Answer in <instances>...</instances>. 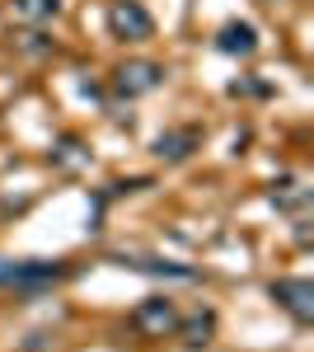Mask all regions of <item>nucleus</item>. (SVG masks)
Wrapping results in <instances>:
<instances>
[{
    "instance_id": "f257e3e1",
    "label": "nucleus",
    "mask_w": 314,
    "mask_h": 352,
    "mask_svg": "<svg viewBox=\"0 0 314 352\" xmlns=\"http://www.w3.org/2000/svg\"><path fill=\"white\" fill-rule=\"evenodd\" d=\"M61 277H66V268H61V263H47V258H24V263L0 258V287L38 292V287H52V282H61Z\"/></svg>"
},
{
    "instance_id": "f03ea898",
    "label": "nucleus",
    "mask_w": 314,
    "mask_h": 352,
    "mask_svg": "<svg viewBox=\"0 0 314 352\" xmlns=\"http://www.w3.org/2000/svg\"><path fill=\"white\" fill-rule=\"evenodd\" d=\"M272 300H277L282 310H291L300 324L314 320V287L305 277H282V282H272Z\"/></svg>"
},
{
    "instance_id": "7ed1b4c3",
    "label": "nucleus",
    "mask_w": 314,
    "mask_h": 352,
    "mask_svg": "<svg viewBox=\"0 0 314 352\" xmlns=\"http://www.w3.org/2000/svg\"><path fill=\"white\" fill-rule=\"evenodd\" d=\"M131 324L141 329V333H169V329L179 324V310H174V300L169 296H146L136 310H131Z\"/></svg>"
},
{
    "instance_id": "20e7f679",
    "label": "nucleus",
    "mask_w": 314,
    "mask_h": 352,
    "mask_svg": "<svg viewBox=\"0 0 314 352\" xmlns=\"http://www.w3.org/2000/svg\"><path fill=\"white\" fill-rule=\"evenodd\" d=\"M108 24H113V33L117 38H127V43H141V38H150V14L136 5V0H117L113 10H108Z\"/></svg>"
},
{
    "instance_id": "39448f33",
    "label": "nucleus",
    "mask_w": 314,
    "mask_h": 352,
    "mask_svg": "<svg viewBox=\"0 0 314 352\" xmlns=\"http://www.w3.org/2000/svg\"><path fill=\"white\" fill-rule=\"evenodd\" d=\"M164 80V66H155V61H127L122 71H117V94H150L155 85Z\"/></svg>"
},
{
    "instance_id": "423d86ee",
    "label": "nucleus",
    "mask_w": 314,
    "mask_h": 352,
    "mask_svg": "<svg viewBox=\"0 0 314 352\" xmlns=\"http://www.w3.org/2000/svg\"><path fill=\"white\" fill-rule=\"evenodd\" d=\"M197 127H183V132H164V136H155V155L159 160H188L192 151H197Z\"/></svg>"
},
{
    "instance_id": "0eeeda50",
    "label": "nucleus",
    "mask_w": 314,
    "mask_h": 352,
    "mask_svg": "<svg viewBox=\"0 0 314 352\" xmlns=\"http://www.w3.org/2000/svg\"><path fill=\"white\" fill-rule=\"evenodd\" d=\"M216 47L230 52V56H249L254 47H258V33H254V24H225L221 38H216Z\"/></svg>"
},
{
    "instance_id": "6e6552de",
    "label": "nucleus",
    "mask_w": 314,
    "mask_h": 352,
    "mask_svg": "<svg viewBox=\"0 0 314 352\" xmlns=\"http://www.w3.org/2000/svg\"><path fill=\"white\" fill-rule=\"evenodd\" d=\"M122 268L150 272V277H179V282H197V268H183V263H164V258H122Z\"/></svg>"
},
{
    "instance_id": "1a4fd4ad",
    "label": "nucleus",
    "mask_w": 314,
    "mask_h": 352,
    "mask_svg": "<svg viewBox=\"0 0 314 352\" xmlns=\"http://www.w3.org/2000/svg\"><path fill=\"white\" fill-rule=\"evenodd\" d=\"M272 202H277V212H305L310 207V188L300 179H282V184H272Z\"/></svg>"
},
{
    "instance_id": "9d476101",
    "label": "nucleus",
    "mask_w": 314,
    "mask_h": 352,
    "mask_svg": "<svg viewBox=\"0 0 314 352\" xmlns=\"http://www.w3.org/2000/svg\"><path fill=\"white\" fill-rule=\"evenodd\" d=\"M211 329H216V315L211 310H197L192 320H183V343L188 348H202V343H211Z\"/></svg>"
},
{
    "instance_id": "9b49d317",
    "label": "nucleus",
    "mask_w": 314,
    "mask_h": 352,
    "mask_svg": "<svg viewBox=\"0 0 314 352\" xmlns=\"http://www.w3.org/2000/svg\"><path fill=\"white\" fill-rule=\"evenodd\" d=\"M14 5V14H24V19H52L56 10H61V0H10Z\"/></svg>"
}]
</instances>
